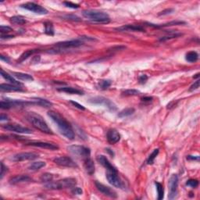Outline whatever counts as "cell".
<instances>
[{"instance_id": "cell-19", "label": "cell", "mask_w": 200, "mask_h": 200, "mask_svg": "<svg viewBox=\"0 0 200 200\" xmlns=\"http://www.w3.org/2000/svg\"><path fill=\"white\" fill-rule=\"evenodd\" d=\"M121 139V135L116 129H110L107 132V140L110 144H116Z\"/></svg>"}, {"instance_id": "cell-35", "label": "cell", "mask_w": 200, "mask_h": 200, "mask_svg": "<svg viewBox=\"0 0 200 200\" xmlns=\"http://www.w3.org/2000/svg\"><path fill=\"white\" fill-rule=\"evenodd\" d=\"M111 84H112V82H111V81H109V80H102V81L99 82V86L101 89L106 90L109 87H110Z\"/></svg>"}, {"instance_id": "cell-48", "label": "cell", "mask_w": 200, "mask_h": 200, "mask_svg": "<svg viewBox=\"0 0 200 200\" xmlns=\"http://www.w3.org/2000/svg\"><path fill=\"white\" fill-rule=\"evenodd\" d=\"M152 101H153V97H150V96H146V97H143L142 99V102H143V103H150Z\"/></svg>"}, {"instance_id": "cell-5", "label": "cell", "mask_w": 200, "mask_h": 200, "mask_svg": "<svg viewBox=\"0 0 200 200\" xmlns=\"http://www.w3.org/2000/svg\"><path fill=\"white\" fill-rule=\"evenodd\" d=\"M82 45V42L80 39L76 40H70V41H65L62 42H58L55 45V47L56 49H52L49 51V52H54V53H58L59 51H62L64 49H72V48H78Z\"/></svg>"}, {"instance_id": "cell-14", "label": "cell", "mask_w": 200, "mask_h": 200, "mask_svg": "<svg viewBox=\"0 0 200 200\" xmlns=\"http://www.w3.org/2000/svg\"><path fill=\"white\" fill-rule=\"evenodd\" d=\"M96 186L99 192H102L103 194H104V195H106V196H109L113 198H115L117 197V192H116L114 190H113L112 189H110L109 187H108V186L104 185V184L98 182V181H96Z\"/></svg>"}, {"instance_id": "cell-49", "label": "cell", "mask_w": 200, "mask_h": 200, "mask_svg": "<svg viewBox=\"0 0 200 200\" xmlns=\"http://www.w3.org/2000/svg\"><path fill=\"white\" fill-rule=\"evenodd\" d=\"M177 103H178V101H177V102H175V101L171 102V103H170L169 104L167 105V109H172V108L175 107V106H177Z\"/></svg>"}, {"instance_id": "cell-30", "label": "cell", "mask_w": 200, "mask_h": 200, "mask_svg": "<svg viewBox=\"0 0 200 200\" xmlns=\"http://www.w3.org/2000/svg\"><path fill=\"white\" fill-rule=\"evenodd\" d=\"M45 166H46V163H45V162L38 161L31 163V164L29 166V167H28V169H29L30 171H38V170H40L41 168L44 167Z\"/></svg>"}, {"instance_id": "cell-41", "label": "cell", "mask_w": 200, "mask_h": 200, "mask_svg": "<svg viewBox=\"0 0 200 200\" xmlns=\"http://www.w3.org/2000/svg\"><path fill=\"white\" fill-rule=\"evenodd\" d=\"M70 104L73 105V106H74V107L78 108V109H81V110H85V106H82V105H81V104H79V103H77V102H74V101H72V100H70Z\"/></svg>"}, {"instance_id": "cell-34", "label": "cell", "mask_w": 200, "mask_h": 200, "mask_svg": "<svg viewBox=\"0 0 200 200\" xmlns=\"http://www.w3.org/2000/svg\"><path fill=\"white\" fill-rule=\"evenodd\" d=\"M41 181L43 183H49L50 181H52L53 179V175L52 174H49V173H46V174H43L41 176Z\"/></svg>"}, {"instance_id": "cell-21", "label": "cell", "mask_w": 200, "mask_h": 200, "mask_svg": "<svg viewBox=\"0 0 200 200\" xmlns=\"http://www.w3.org/2000/svg\"><path fill=\"white\" fill-rule=\"evenodd\" d=\"M1 91H24V90L20 86L12 85V84H1L0 85Z\"/></svg>"}, {"instance_id": "cell-55", "label": "cell", "mask_w": 200, "mask_h": 200, "mask_svg": "<svg viewBox=\"0 0 200 200\" xmlns=\"http://www.w3.org/2000/svg\"><path fill=\"white\" fill-rule=\"evenodd\" d=\"M106 152H108V153H109V154L111 155V156H114V153L113 151H111V149H106Z\"/></svg>"}, {"instance_id": "cell-42", "label": "cell", "mask_w": 200, "mask_h": 200, "mask_svg": "<svg viewBox=\"0 0 200 200\" xmlns=\"http://www.w3.org/2000/svg\"><path fill=\"white\" fill-rule=\"evenodd\" d=\"M64 17L65 19L71 20H75V21H80L81 20L78 16H74V15H65V16H64Z\"/></svg>"}, {"instance_id": "cell-24", "label": "cell", "mask_w": 200, "mask_h": 200, "mask_svg": "<svg viewBox=\"0 0 200 200\" xmlns=\"http://www.w3.org/2000/svg\"><path fill=\"white\" fill-rule=\"evenodd\" d=\"M1 75H2V78H5L7 82H9L10 84H12V85H17V86H20V87L23 86V84L20 83V82H18V81H16L15 78H13L12 75H10L9 73H7V72L4 71L3 70H1Z\"/></svg>"}, {"instance_id": "cell-16", "label": "cell", "mask_w": 200, "mask_h": 200, "mask_svg": "<svg viewBox=\"0 0 200 200\" xmlns=\"http://www.w3.org/2000/svg\"><path fill=\"white\" fill-rule=\"evenodd\" d=\"M117 31H133V32H137V31H139V32H144L145 31V28H143L141 25H135V24H127L124 25L122 27H120V28H116Z\"/></svg>"}, {"instance_id": "cell-6", "label": "cell", "mask_w": 200, "mask_h": 200, "mask_svg": "<svg viewBox=\"0 0 200 200\" xmlns=\"http://www.w3.org/2000/svg\"><path fill=\"white\" fill-rule=\"evenodd\" d=\"M67 149H68V151L70 153L76 156L77 157L82 158V159H84L89 157L90 154H91V151H90L89 149L83 146V145H70V146H69L67 148Z\"/></svg>"}, {"instance_id": "cell-32", "label": "cell", "mask_w": 200, "mask_h": 200, "mask_svg": "<svg viewBox=\"0 0 200 200\" xmlns=\"http://www.w3.org/2000/svg\"><path fill=\"white\" fill-rule=\"evenodd\" d=\"M155 184H156V190H157L158 193V200H162L163 198V196H164V190H163V187L160 183L159 182H155Z\"/></svg>"}, {"instance_id": "cell-53", "label": "cell", "mask_w": 200, "mask_h": 200, "mask_svg": "<svg viewBox=\"0 0 200 200\" xmlns=\"http://www.w3.org/2000/svg\"><path fill=\"white\" fill-rule=\"evenodd\" d=\"M40 61V56H34L32 60V63L33 64H37Z\"/></svg>"}, {"instance_id": "cell-25", "label": "cell", "mask_w": 200, "mask_h": 200, "mask_svg": "<svg viewBox=\"0 0 200 200\" xmlns=\"http://www.w3.org/2000/svg\"><path fill=\"white\" fill-rule=\"evenodd\" d=\"M12 74L17 79L21 80V81H25V82H31L34 81V78L31 75L28 74V73H21V72H13Z\"/></svg>"}, {"instance_id": "cell-47", "label": "cell", "mask_w": 200, "mask_h": 200, "mask_svg": "<svg viewBox=\"0 0 200 200\" xmlns=\"http://www.w3.org/2000/svg\"><path fill=\"white\" fill-rule=\"evenodd\" d=\"M72 193L74 195H82V190L80 188H73V189L72 190Z\"/></svg>"}, {"instance_id": "cell-29", "label": "cell", "mask_w": 200, "mask_h": 200, "mask_svg": "<svg viewBox=\"0 0 200 200\" xmlns=\"http://www.w3.org/2000/svg\"><path fill=\"white\" fill-rule=\"evenodd\" d=\"M45 26V33L48 35L52 36L55 34V31H54V27L53 24H52V22L47 21L44 24Z\"/></svg>"}, {"instance_id": "cell-45", "label": "cell", "mask_w": 200, "mask_h": 200, "mask_svg": "<svg viewBox=\"0 0 200 200\" xmlns=\"http://www.w3.org/2000/svg\"><path fill=\"white\" fill-rule=\"evenodd\" d=\"M173 12H174V9H167V10H163L162 12H160L158 15H159V16H162V15H167V14H170V13H173Z\"/></svg>"}, {"instance_id": "cell-13", "label": "cell", "mask_w": 200, "mask_h": 200, "mask_svg": "<svg viewBox=\"0 0 200 200\" xmlns=\"http://www.w3.org/2000/svg\"><path fill=\"white\" fill-rule=\"evenodd\" d=\"M3 128L7 129V130L10 131L16 132V133L19 134H31L32 131L31 129L28 128V127H22L21 125L16 124H6V125L2 126Z\"/></svg>"}, {"instance_id": "cell-3", "label": "cell", "mask_w": 200, "mask_h": 200, "mask_svg": "<svg viewBox=\"0 0 200 200\" xmlns=\"http://www.w3.org/2000/svg\"><path fill=\"white\" fill-rule=\"evenodd\" d=\"M84 17L90 20L91 21L99 24H107L110 20L109 16L104 12L99 10H86L82 12Z\"/></svg>"}, {"instance_id": "cell-26", "label": "cell", "mask_w": 200, "mask_h": 200, "mask_svg": "<svg viewBox=\"0 0 200 200\" xmlns=\"http://www.w3.org/2000/svg\"><path fill=\"white\" fill-rule=\"evenodd\" d=\"M185 60L189 63H195L198 60V54L195 51H191L186 54Z\"/></svg>"}, {"instance_id": "cell-11", "label": "cell", "mask_w": 200, "mask_h": 200, "mask_svg": "<svg viewBox=\"0 0 200 200\" xmlns=\"http://www.w3.org/2000/svg\"><path fill=\"white\" fill-rule=\"evenodd\" d=\"M177 186H178V177L177 174H173L169 180L170 193L169 198L174 199L177 194Z\"/></svg>"}, {"instance_id": "cell-18", "label": "cell", "mask_w": 200, "mask_h": 200, "mask_svg": "<svg viewBox=\"0 0 200 200\" xmlns=\"http://www.w3.org/2000/svg\"><path fill=\"white\" fill-rule=\"evenodd\" d=\"M96 159H97V161L99 162L102 166L104 167L107 171L117 172V170L116 169V167H114L111 164V163L108 160V159L106 156H103V155H99V156H97Z\"/></svg>"}, {"instance_id": "cell-15", "label": "cell", "mask_w": 200, "mask_h": 200, "mask_svg": "<svg viewBox=\"0 0 200 200\" xmlns=\"http://www.w3.org/2000/svg\"><path fill=\"white\" fill-rule=\"evenodd\" d=\"M27 145H31V146H34V147H39V148L46 149H50V150H56L59 149V146L56 145V144L50 143V142H28Z\"/></svg>"}, {"instance_id": "cell-51", "label": "cell", "mask_w": 200, "mask_h": 200, "mask_svg": "<svg viewBox=\"0 0 200 200\" xmlns=\"http://www.w3.org/2000/svg\"><path fill=\"white\" fill-rule=\"evenodd\" d=\"M187 159L189 160H196V161L199 160V157L198 156H188Z\"/></svg>"}, {"instance_id": "cell-4", "label": "cell", "mask_w": 200, "mask_h": 200, "mask_svg": "<svg viewBox=\"0 0 200 200\" xmlns=\"http://www.w3.org/2000/svg\"><path fill=\"white\" fill-rule=\"evenodd\" d=\"M77 184V181L73 177H67L57 181H50L45 184V187L50 190H60V189L73 188Z\"/></svg>"}, {"instance_id": "cell-2", "label": "cell", "mask_w": 200, "mask_h": 200, "mask_svg": "<svg viewBox=\"0 0 200 200\" xmlns=\"http://www.w3.org/2000/svg\"><path fill=\"white\" fill-rule=\"evenodd\" d=\"M27 118L28 121H30L31 124L34 126L35 128H37L38 130L41 131L42 132H44L46 134H51L52 135V131L50 129V127L48 126L47 123L45 121L44 119L42 118V117L37 113H29L27 115Z\"/></svg>"}, {"instance_id": "cell-10", "label": "cell", "mask_w": 200, "mask_h": 200, "mask_svg": "<svg viewBox=\"0 0 200 200\" xmlns=\"http://www.w3.org/2000/svg\"><path fill=\"white\" fill-rule=\"evenodd\" d=\"M38 155L34 153H20L13 155L11 157V160L14 162H21L25 160H33L38 158Z\"/></svg>"}, {"instance_id": "cell-40", "label": "cell", "mask_w": 200, "mask_h": 200, "mask_svg": "<svg viewBox=\"0 0 200 200\" xmlns=\"http://www.w3.org/2000/svg\"><path fill=\"white\" fill-rule=\"evenodd\" d=\"M64 4L67 7H69V8H72V9L79 8V5H78V4L73 3V2H64Z\"/></svg>"}, {"instance_id": "cell-12", "label": "cell", "mask_w": 200, "mask_h": 200, "mask_svg": "<svg viewBox=\"0 0 200 200\" xmlns=\"http://www.w3.org/2000/svg\"><path fill=\"white\" fill-rule=\"evenodd\" d=\"M54 163H56L57 165L61 167H77V164L74 163L73 159L67 156H59L56 157L53 159Z\"/></svg>"}, {"instance_id": "cell-36", "label": "cell", "mask_w": 200, "mask_h": 200, "mask_svg": "<svg viewBox=\"0 0 200 200\" xmlns=\"http://www.w3.org/2000/svg\"><path fill=\"white\" fill-rule=\"evenodd\" d=\"M140 93L141 92L136 89H127L123 91L122 94L125 96H138V95H139Z\"/></svg>"}, {"instance_id": "cell-44", "label": "cell", "mask_w": 200, "mask_h": 200, "mask_svg": "<svg viewBox=\"0 0 200 200\" xmlns=\"http://www.w3.org/2000/svg\"><path fill=\"white\" fill-rule=\"evenodd\" d=\"M7 171H8V168H7L2 162V163H1V174H0V175H1V177H0L1 179H2L4 174H5V173L7 172Z\"/></svg>"}, {"instance_id": "cell-54", "label": "cell", "mask_w": 200, "mask_h": 200, "mask_svg": "<svg viewBox=\"0 0 200 200\" xmlns=\"http://www.w3.org/2000/svg\"><path fill=\"white\" fill-rule=\"evenodd\" d=\"M7 120H8V117H7V115H5V114L3 113L1 114V116H0V121H7Z\"/></svg>"}, {"instance_id": "cell-43", "label": "cell", "mask_w": 200, "mask_h": 200, "mask_svg": "<svg viewBox=\"0 0 200 200\" xmlns=\"http://www.w3.org/2000/svg\"><path fill=\"white\" fill-rule=\"evenodd\" d=\"M199 88V80H197L196 82H194V84L192 85H191L190 88H189V91H193L195 90L198 89Z\"/></svg>"}, {"instance_id": "cell-46", "label": "cell", "mask_w": 200, "mask_h": 200, "mask_svg": "<svg viewBox=\"0 0 200 200\" xmlns=\"http://www.w3.org/2000/svg\"><path fill=\"white\" fill-rule=\"evenodd\" d=\"M138 80H139V83L145 84V82H147V80H148V77H147L145 74L141 75V76L139 77V79Z\"/></svg>"}, {"instance_id": "cell-1", "label": "cell", "mask_w": 200, "mask_h": 200, "mask_svg": "<svg viewBox=\"0 0 200 200\" xmlns=\"http://www.w3.org/2000/svg\"><path fill=\"white\" fill-rule=\"evenodd\" d=\"M48 116L56 124L59 130L64 136L70 140H73L74 138L75 134L72 128V126L63 116L53 110L49 111Z\"/></svg>"}, {"instance_id": "cell-33", "label": "cell", "mask_w": 200, "mask_h": 200, "mask_svg": "<svg viewBox=\"0 0 200 200\" xmlns=\"http://www.w3.org/2000/svg\"><path fill=\"white\" fill-rule=\"evenodd\" d=\"M159 149H154V151H153V153L149 155L148 159H147V163H148L149 165H151L154 163L155 159L156 158L157 155L159 154Z\"/></svg>"}, {"instance_id": "cell-9", "label": "cell", "mask_w": 200, "mask_h": 200, "mask_svg": "<svg viewBox=\"0 0 200 200\" xmlns=\"http://www.w3.org/2000/svg\"><path fill=\"white\" fill-rule=\"evenodd\" d=\"M106 176L109 183L110 184H112L113 186H114V187L116 188H119V189H123V188H124L123 181H121V178L119 177L117 172L107 171Z\"/></svg>"}, {"instance_id": "cell-31", "label": "cell", "mask_w": 200, "mask_h": 200, "mask_svg": "<svg viewBox=\"0 0 200 200\" xmlns=\"http://www.w3.org/2000/svg\"><path fill=\"white\" fill-rule=\"evenodd\" d=\"M135 113V109L134 108H127V109H123L122 111L118 113V117L123 118V117H128V116L132 115Z\"/></svg>"}, {"instance_id": "cell-50", "label": "cell", "mask_w": 200, "mask_h": 200, "mask_svg": "<svg viewBox=\"0 0 200 200\" xmlns=\"http://www.w3.org/2000/svg\"><path fill=\"white\" fill-rule=\"evenodd\" d=\"M1 39L2 40H4V39H10V38H13L14 36L13 35H9V34H1Z\"/></svg>"}, {"instance_id": "cell-28", "label": "cell", "mask_w": 200, "mask_h": 200, "mask_svg": "<svg viewBox=\"0 0 200 200\" xmlns=\"http://www.w3.org/2000/svg\"><path fill=\"white\" fill-rule=\"evenodd\" d=\"M38 52L37 49H30V50L26 51V52H24V53L22 54L20 56V58L18 59V62L19 63L24 62V61L25 60H27L28 57L31 56L33 54L35 53V52Z\"/></svg>"}, {"instance_id": "cell-8", "label": "cell", "mask_w": 200, "mask_h": 200, "mask_svg": "<svg viewBox=\"0 0 200 200\" xmlns=\"http://www.w3.org/2000/svg\"><path fill=\"white\" fill-rule=\"evenodd\" d=\"M90 103H94V104L97 105H103L107 107L109 110L111 111H116L117 110V106L114 104L113 102H111L109 99H106L104 97H95L90 99Z\"/></svg>"}, {"instance_id": "cell-39", "label": "cell", "mask_w": 200, "mask_h": 200, "mask_svg": "<svg viewBox=\"0 0 200 200\" xmlns=\"http://www.w3.org/2000/svg\"><path fill=\"white\" fill-rule=\"evenodd\" d=\"M12 28L8 26H4V25H2V26L0 27V31H1V34H4L5 33H8L10 31H12Z\"/></svg>"}, {"instance_id": "cell-20", "label": "cell", "mask_w": 200, "mask_h": 200, "mask_svg": "<svg viewBox=\"0 0 200 200\" xmlns=\"http://www.w3.org/2000/svg\"><path fill=\"white\" fill-rule=\"evenodd\" d=\"M32 181V179H31L29 176L21 174V175H17L12 177L10 180V183L12 184H19V183L30 182V181Z\"/></svg>"}, {"instance_id": "cell-7", "label": "cell", "mask_w": 200, "mask_h": 200, "mask_svg": "<svg viewBox=\"0 0 200 200\" xmlns=\"http://www.w3.org/2000/svg\"><path fill=\"white\" fill-rule=\"evenodd\" d=\"M21 8L28 10L29 11L33 12V13H36L38 15H46L48 14V10L46 8L42 7V6L36 4L34 2H26L20 6Z\"/></svg>"}, {"instance_id": "cell-23", "label": "cell", "mask_w": 200, "mask_h": 200, "mask_svg": "<svg viewBox=\"0 0 200 200\" xmlns=\"http://www.w3.org/2000/svg\"><path fill=\"white\" fill-rule=\"evenodd\" d=\"M58 91L68 93V94L70 95H84L83 91L78 89V88H72V87H62V88H59Z\"/></svg>"}, {"instance_id": "cell-38", "label": "cell", "mask_w": 200, "mask_h": 200, "mask_svg": "<svg viewBox=\"0 0 200 200\" xmlns=\"http://www.w3.org/2000/svg\"><path fill=\"white\" fill-rule=\"evenodd\" d=\"M181 34H177V33H175V34H170V35H167V36H165V37H162L161 38L159 39V41H166V40H168V39H171V38H177V37H179V36H181Z\"/></svg>"}, {"instance_id": "cell-27", "label": "cell", "mask_w": 200, "mask_h": 200, "mask_svg": "<svg viewBox=\"0 0 200 200\" xmlns=\"http://www.w3.org/2000/svg\"><path fill=\"white\" fill-rule=\"evenodd\" d=\"M10 22L16 25H23L26 24L27 20L21 16H14L10 18Z\"/></svg>"}, {"instance_id": "cell-17", "label": "cell", "mask_w": 200, "mask_h": 200, "mask_svg": "<svg viewBox=\"0 0 200 200\" xmlns=\"http://www.w3.org/2000/svg\"><path fill=\"white\" fill-rule=\"evenodd\" d=\"M30 103H31V105H35V106H39L46 108H49L52 106V103L50 101L46 99H42V98L38 97L31 98V100H30Z\"/></svg>"}, {"instance_id": "cell-52", "label": "cell", "mask_w": 200, "mask_h": 200, "mask_svg": "<svg viewBox=\"0 0 200 200\" xmlns=\"http://www.w3.org/2000/svg\"><path fill=\"white\" fill-rule=\"evenodd\" d=\"M0 59H1V60L5 61V62L7 63H10V58H9V57L5 56L3 55H1L0 56Z\"/></svg>"}, {"instance_id": "cell-22", "label": "cell", "mask_w": 200, "mask_h": 200, "mask_svg": "<svg viewBox=\"0 0 200 200\" xmlns=\"http://www.w3.org/2000/svg\"><path fill=\"white\" fill-rule=\"evenodd\" d=\"M84 167L85 171L89 175H92L95 173V164L93 163L92 159L89 157L85 159V163H84Z\"/></svg>"}, {"instance_id": "cell-37", "label": "cell", "mask_w": 200, "mask_h": 200, "mask_svg": "<svg viewBox=\"0 0 200 200\" xmlns=\"http://www.w3.org/2000/svg\"><path fill=\"white\" fill-rule=\"evenodd\" d=\"M186 185L195 189V188H196L198 185V180H195V179H190V180H189L186 182Z\"/></svg>"}, {"instance_id": "cell-56", "label": "cell", "mask_w": 200, "mask_h": 200, "mask_svg": "<svg viewBox=\"0 0 200 200\" xmlns=\"http://www.w3.org/2000/svg\"><path fill=\"white\" fill-rule=\"evenodd\" d=\"M198 77H199V73H196V74H195V76L194 77V78H198Z\"/></svg>"}]
</instances>
